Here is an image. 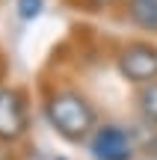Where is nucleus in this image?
<instances>
[{"instance_id":"nucleus-9","label":"nucleus","mask_w":157,"mask_h":160,"mask_svg":"<svg viewBox=\"0 0 157 160\" xmlns=\"http://www.w3.org/2000/svg\"><path fill=\"white\" fill-rule=\"evenodd\" d=\"M42 160H65V157H59V154H42Z\"/></svg>"},{"instance_id":"nucleus-4","label":"nucleus","mask_w":157,"mask_h":160,"mask_svg":"<svg viewBox=\"0 0 157 160\" xmlns=\"http://www.w3.org/2000/svg\"><path fill=\"white\" fill-rule=\"evenodd\" d=\"M30 133V98L12 83H0V142L15 145Z\"/></svg>"},{"instance_id":"nucleus-6","label":"nucleus","mask_w":157,"mask_h":160,"mask_svg":"<svg viewBox=\"0 0 157 160\" xmlns=\"http://www.w3.org/2000/svg\"><path fill=\"white\" fill-rule=\"evenodd\" d=\"M134 107H136V116H140V119L157 125V80L140 86V89L134 92Z\"/></svg>"},{"instance_id":"nucleus-2","label":"nucleus","mask_w":157,"mask_h":160,"mask_svg":"<svg viewBox=\"0 0 157 160\" xmlns=\"http://www.w3.org/2000/svg\"><path fill=\"white\" fill-rule=\"evenodd\" d=\"M83 148H86L89 160H136V157H142L136 128L128 125V122H116V119H101Z\"/></svg>"},{"instance_id":"nucleus-3","label":"nucleus","mask_w":157,"mask_h":160,"mask_svg":"<svg viewBox=\"0 0 157 160\" xmlns=\"http://www.w3.org/2000/svg\"><path fill=\"white\" fill-rule=\"evenodd\" d=\"M119 77L134 89L157 80V39H130L122 42L113 53Z\"/></svg>"},{"instance_id":"nucleus-5","label":"nucleus","mask_w":157,"mask_h":160,"mask_svg":"<svg viewBox=\"0 0 157 160\" xmlns=\"http://www.w3.org/2000/svg\"><path fill=\"white\" fill-rule=\"evenodd\" d=\"M116 15L130 30H140L148 39H157V0H125Z\"/></svg>"},{"instance_id":"nucleus-1","label":"nucleus","mask_w":157,"mask_h":160,"mask_svg":"<svg viewBox=\"0 0 157 160\" xmlns=\"http://www.w3.org/2000/svg\"><path fill=\"white\" fill-rule=\"evenodd\" d=\"M42 116H45L47 128L71 145H86V139L92 137V131L101 122L95 101L83 89L68 83L51 86L42 95Z\"/></svg>"},{"instance_id":"nucleus-7","label":"nucleus","mask_w":157,"mask_h":160,"mask_svg":"<svg viewBox=\"0 0 157 160\" xmlns=\"http://www.w3.org/2000/svg\"><path fill=\"white\" fill-rule=\"evenodd\" d=\"M77 9L83 12H92V15H104V12H119V6L125 0H71Z\"/></svg>"},{"instance_id":"nucleus-8","label":"nucleus","mask_w":157,"mask_h":160,"mask_svg":"<svg viewBox=\"0 0 157 160\" xmlns=\"http://www.w3.org/2000/svg\"><path fill=\"white\" fill-rule=\"evenodd\" d=\"M45 12V0H15V15L21 21H36Z\"/></svg>"}]
</instances>
